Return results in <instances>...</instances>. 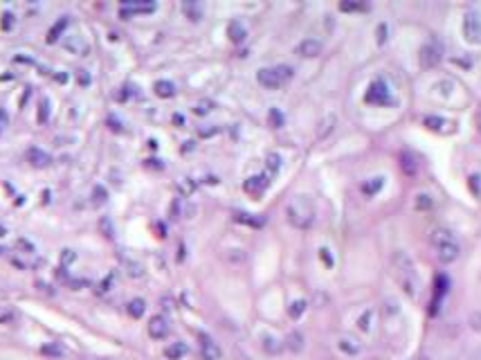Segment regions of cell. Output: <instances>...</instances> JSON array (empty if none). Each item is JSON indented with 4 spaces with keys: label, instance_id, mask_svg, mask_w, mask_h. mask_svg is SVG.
<instances>
[{
    "label": "cell",
    "instance_id": "1",
    "mask_svg": "<svg viewBox=\"0 0 481 360\" xmlns=\"http://www.w3.org/2000/svg\"><path fill=\"white\" fill-rule=\"evenodd\" d=\"M285 216H288L290 225H295V228L299 230L308 228L315 221V203H312V198L306 196V194H297L285 207Z\"/></svg>",
    "mask_w": 481,
    "mask_h": 360
},
{
    "label": "cell",
    "instance_id": "2",
    "mask_svg": "<svg viewBox=\"0 0 481 360\" xmlns=\"http://www.w3.org/2000/svg\"><path fill=\"white\" fill-rule=\"evenodd\" d=\"M394 264H396L398 277H400V284H402V288H405V293H409L412 297H416L418 281H416V272H414L412 261H409L402 252H396V254H394Z\"/></svg>",
    "mask_w": 481,
    "mask_h": 360
},
{
    "label": "cell",
    "instance_id": "3",
    "mask_svg": "<svg viewBox=\"0 0 481 360\" xmlns=\"http://www.w3.org/2000/svg\"><path fill=\"white\" fill-rule=\"evenodd\" d=\"M365 99L369 101V104H378V106H385V104H392V101H394L392 92H389V86H387L382 79L373 81V84L369 86Z\"/></svg>",
    "mask_w": 481,
    "mask_h": 360
},
{
    "label": "cell",
    "instance_id": "4",
    "mask_svg": "<svg viewBox=\"0 0 481 360\" xmlns=\"http://www.w3.org/2000/svg\"><path fill=\"white\" fill-rule=\"evenodd\" d=\"M443 59V45L439 41H429L421 48V65L423 68H436Z\"/></svg>",
    "mask_w": 481,
    "mask_h": 360
},
{
    "label": "cell",
    "instance_id": "5",
    "mask_svg": "<svg viewBox=\"0 0 481 360\" xmlns=\"http://www.w3.org/2000/svg\"><path fill=\"white\" fill-rule=\"evenodd\" d=\"M463 36L468 43H477L481 45V14H468L463 18Z\"/></svg>",
    "mask_w": 481,
    "mask_h": 360
},
{
    "label": "cell",
    "instance_id": "6",
    "mask_svg": "<svg viewBox=\"0 0 481 360\" xmlns=\"http://www.w3.org/2000/svg\"><path fill=\"white\" fill-rule=\"evenodd\" d=\"M268 185H270L268 176L259 174V176H250V178L243 182V189H245V194H250V196H261V194L268 189Z\"/></svg>",
    "mask_w": 481,
    "mask_h": 360
},
{
    "label": "cell",
    "instance_id": "7",
    "mask_svg": "<svg viewBox=\"0 0 481 360\" xmlns=\"http://www.w3.org/2000/svg\"><path fill=\"white\" fill-rule=\"evenodd\" d=\"M459 254H461V248L456 241H448V243L436 245V257H439L441 264H452V261L459 259Z\"/></svg>",
    "mask_w": 481,
    "mask_h": 360
},
{
    "label": "cell",
    "instance_id": "8",
    "mask_svg": "<svg viewBox=\"0 0 481 360\" xmlns=\"http://www.w3.org/2000/svg\"><path fill=\"white\" fill-rule=\"evenodd\" d=\"M148 335L153 340H162L169 335V322L164 315H153L148 320Z\"/></svg>",
    "mask_w": 481,
    "mask_h": 360
},
{
    "label": "cell",
    "instance_id": "9",
    "mask_svg": "<svg viewBox=\"0 0 481 360\" xmlns=\"http://www.w3.org/2000/svg\"><path fill=\"white\" fill-rule=\"evenodd\" d=\"M151 11H155V2H126V5H122V9H119V16L122 18H131L133 14H151Z\"/></svg>",
    "mask_w": 481,
    "mask_h": 360
},
{
    "label": "cell",
    "instance_id": "10",
    "mask_svg": "<svg viewBox=\"0 0 481 360\" xmlns=\"http://www.w3.org/2000/svg\"><path fill=\"white\" fill-rule=\"evenodd\" d=\"M256 79H259V84L268 90H277L281 86V79H279V74H277L275 68H261L259 72H256Z\"/></svg>",
    "mask_w": 481,
    "mask_h": 360
},
{
    "label": "cell",
    "instance_id": "11",
    "mask_svg": "<svg viewBox=\"0 0 481 360\" xmlns=\"http://www.w3.org/2000/svg\"><path fill=\"white\" fill-rule=\"evenodd\" d=\"M338 349L346 356H360L362 354V342L358 338H353V335H340Z\"/></svg>",
    "mask_w": 481,
    "mask_h": 360
},
{
    "label": "cell",
    "instance_id": "12",
    "mask_svg": "<svg viewBox=\"0 0 481 360\" xmlns=\"http://www.w3.org/2000/svg\"><path fill=\"white\" fill-rule=\"evenodd\" d=\"M198 338H200V354H202V358H205V360H218V358H221V347H218L209 335L200 333Z\"/></svg>",
    "mask_w": 481,
    "mask_h": 360
},
{
    "label": "cell",
    "instance_id": "13",
    "mask_svg": "<svg viewBox=\"0 0 481 360\" xmlns=\"http://www.w3.org/2000/svg\"><path fill=\"white\" fill-rule=\"evenodd\" d=\"M297 54H299V57H306V59L317 57V54H322V41H317V38H304V41L297 45Z\"/></svg>",
    "mask_w": 481,
    "mask_h": 360
},
{
    "label": "cell",
    "instance_id": "14",
    "mask_svg": "<svg viewBox=\"0 0 481 360\" xmlns=\"http://www.w3.org/2000/svg\"><path fill=\"white\" fill-rule=\"evenodd\" d=\"M27 162L32 164V167H48L50 162H52V158H50V153H45L43 149H36V147H32L29 151H27Z\"/></svg>",
    "mask_w": 481,
    "mask_h": 360
},
{
    "label": "cell",
    "instance_id": "15",
    "mask_svg": "<svg viewBox=\"0 0 481 360\" xmlns=\"http://www.w3.org/2000/svg\"><path fill=\"white\" fill-rule=\"evenodd\" d=\"M227 36L232 43H243L245 36H248V30H245V25L241 21H232L227 25Z\"/></svg>",
    "mask_w": 481,
    "mask_h": 360
},
{
    "label": "cell",
    "instance_id": "16",
    "mask_svg": "<svg viewBox=\"0 0 481 360\" xmlns=\"http://www.w3.org/2000/svg\"><path fill=\"white\" fill-rule=\"evenodd\" d=\"M187 344L185 342H171L167 349H164V356H167V360H180L182 356H187Z\"/></svg>",
    "mask_w": 481,
    "mask_h": 360
},
{
    "label": "cell",
    "instance_id": "17",
    "mask_svg": "<svg viewBox=\"0 0 481 360\" xmlns=\"http://www.w3.org/2000/svg\"><path fill=\"white\" fill-rule=\"evenodd\" d=\"M429 241H432V245L436 248V245H441V243L454 241V234L450 232V230H445V228H436V230L432 232V237H429Z\"/></svg>",
    "mask_w": 481,
    "mask_h": 360
},
{
    "label": "cell",
    "instance_id": "18",
    "mask_svg": "<svg viewBox=\"0 0 481 360\" xmlns=\"http://www.w3.org/2000/svg\"><path fill=\"white\" fill-rule=\"evenodd\" d=\"M126 311H128V315H131V318L140 320L144 315V311H146V302H144V300H140V297H135V300H131V302L126 304Z\"/></svg>",
    "mask_w": 481,
    "mask_h": 360
},
{
    "label": "cell",
    "instance_id": "19",
    "mask_svg": "<svg viewBox=\"0 0 481 360\" xmlns=\"http://www.w3.org/2000/svg\"><path fill=\"white\" fill-rule=\"evenodd\" d=\"M382 185H385V178H382V176L371 178V180H367L365 185H362V194H365V196H375V194L382 189Z\"/></svg>",
    "mask_w": 481,
    "mask_h": 360
},
{
    "label": "cell",
    "instance_id": "20",
    "mask_svg": "<svg viewBox=\"0 0 481 360\" xmlns=\"http://www.w3.org/2000/svg\"><path fill=\"white\" fill-rule=\"evenodd\" d=\"M153 90H155V95L162 97V99H169V97L175 95V86L171 81H155Z\"/></svg>",
    "mask_w": 481,
    "mask_h": 360
},
{
    "label": "cell",
    "instance_id": "21",
    "mask_svg": "<svg viewBox=\"0 0 481 360\" xmlns=\"http://www.w3.org/2000/svg\"><path fill=\"white\" fill-rule=\"evenodd\" d=\"M65 48H68V50H72V52L85 54V52H88V50H90V45L84 41V36H77V34H74L72 38H68V41H65Z\"/></svg>",
    "mask_w": 481,
    "mask_h": 360
},
{
    "label": "cell",
    "instance_id": "22",
    "mask_svg": "<svg viewBox=\"0 0 481 360\" xmlns=\"http://www.w3.org/2000/svg\"><path fill=\"white\" fill-rule=\"evenodd\" d=\"M234 218H236L238 223H245V225H252V228H261L265 223L263 216H254V214H245V212H236L234 214Z\"/></svg>",
    "mask_w": 481,
    "mask_h": 360
},
{
    "label": "cell",
    "instance_id": "23",
    "mask_svg": "<svg viewBox=\"0 0 481 360\" xmlns=\"http://www.w3.org/2000/svg\"><path fill=\"white\" fill-rule=\"evenodd\" d=\"M335 124H338V117H335V115H326V117H324V120H322V122H319L317 138H319V140H324V138H326V135H328V133L333 131V126H335Z\"/></svg>",
    "mask_w": 481,
    "mask_h": 360
},
{
    "label": "cell",
    "instance_id": "24",
    "mask_svg": "<svg viewBox=\"0 0 481 360\" xmlns=\"http://www.w3.org/2000/svg\"><path fill=\"white\" fill-rule=\"evenodd\" d=\"M65 27H68V16H61L57 21V25H52V30L48 32V43L58 41V36H61V32H63Z\"/></svg>",
    "mask_w": 481,
    "mask_h": 360
},
{
    "label": "cell",
    "instance_id": "25",
    "mask_svg": "<svg viewBox=\"0 0 481 360\" xmlns=\"http://www.w3.org/2000/svg\"><path fill=\"white\" fill-rule=\"evenodd\" d=\"M400 167H402V171H405V174H409V176H414L418 171V162L414 160L412 153H402L400 155Z\"/></svg>",
    "mask_w": 481,
    "mask_h": 360
},
{
    "label": "cell",
    "instance_id": "26",
    "mask_svg": "<svg viewBox=\"0 0 481 360\" xmlns=\"http://www.w3.org/2000/svg\"><path fill=\"white\" fill-rule=\"evenodd\" d=\"M285 342H288V349L290 351H302L304 349V335L299 333V331H292V333L285 338Z\"/></svg>",
    "mask_w": 481,
    "mask_h": 360
},
{
    "label": "cell",
    "instance_id": "27",
    "mask_svg": "<svg viewBox=\"0 0 481 360\" xmlns=\"http://www.w3.org/2000/svg\"><path fill=\"white\" fill-rule=\"evenodd\" d=\"M261 342H263V349L268 351V354H272V356L281 351V342L275 338V335H263V338H261Z\"/></svg>",
    "mask_w": 481,
    "mask_h": 360
},
{
    "label": "cell",
    "instance_id": "28",
    "mask_svg": "<svg viewBox=\"0 0 481 360\" xmlns=\"http://www.w3.org/2000/svg\"><path fill=\"white\" fill-rule=\"evenodd\" d=\"M268 122H270V126L272 128H281L283 126V113L279 111V108H270V113H268Z\"/></svg>",
    "mask_w": 481,
    "mask_h": 360
},
{
    "label": "cell",
    "instance_id": "29",
    "mask_svg": "<svg viewBox=\"0 0 481 360\" xmlns=\"http://www.w3.org/2000/svg\"><path fill=\"white\" fill-rule=\"evenodd\" d=\"M182 9H185V14L191 18V21H200V16H202L200 5H196V2H185Z\"/></svg>",
    "mask_w": 481,
    "mask_h": 360
},
{
    "label": "cell",
    "instance_id": "30",
    "mask_svg": "<svg viewBox=\"0 0 481 360\" xmlns=\"http://www.w3.org/2000/svg\"><path fill=\"white\" fill-rule=\"evenodd\" d=\"M304 311H306V302H304V300H295V302L290 304V308H288V315H290L292 320H297V318H302Z\"/></svg>",
    "mask_w": 481,
    "mask_h": 360
},
{
    "label": "cell",
    "instance_id": "31",
    "mask_svg": "<svg viewBox=\"0 0 481 360\" xmlns=\"http://www.w3.org/2000/svg\"><path fill=\"white\" fill-rule=\"evenodd\" d=\"M106 198H108V191L104 189V187H101V185L92 187V203H95V205H104Z\"/></svg>",
    "mask_w": 481,
    "mask_h": 360
},
{
    "label": "cell",
    "instance_id": "32",
    "mask_svg": "<svg viewBox=\"0 0 481 360\" xmlns=\"http://www.w3.org/2000/svg\"><path fill=\"white\" fill-rule=\"evenodd\" d=\"M340 9L342 11H367L365 2H351V0H342L340 2Z\"/></svg>",
    "mask_w": 481,
    "mask_h": 360
},
{
    "label": "cell",
    "instance_id": "33",
    "mask_svg": "<svg viewBox=\"0 0 481 360\" xmlns=\"http://www.w3.org/2000/svg\"><path fill=\"white\" fill-rule=\"evenodd\" d=\"M48 117H50V99H48V97H43L41 106H38V122L45 124V122H48Z\"/></svg>",
    "mask_w": 481,
    "mask_h": 360
},
{
    "label": "cell",
    "instance_id": "34",
    "mask_svg": "<svg viewBox=\"0 0 481 360\" xmlns=\"http://www.w3.org/2000/svg\"><path fill=\"white\" fill-rule=\"evenodd\" d=\"M423 124H425L427 128H434V131H439V128H443V126H445V120H443V117L427 115V117L423 120Z\"/></svg>",
    "mask_w": 481,
    "mask_h": 360
},
{
    "label": "cell",
    "instance_id": "35",
    "mask_svg": "<svg viewBox=\"0 0 481 360\" xmlns=\"http://www.w3.org/2000/svg\"><path fill=\"white\" fill-rule=\"evenodd\" d=\"M212 108H214V101L212 99H200L196 106H194V113H196V115H207V113L212 111Z\"/></svg>",
    "mask_w": 481,
    "mask_h": 360
},
{
    "label": "cell",
    "instance_id": "36",
    "mask_svg": "<svg viewBox=\"0 0 481 360\" xmlns=\"http://www.w3.org/2000/svg\"><path fill=\"white\" fill-rule=\"evenodd\" d=\"M41 354L52 356V358H58V356H63V349H61L58 344H43V347H41Z\"/></svg>",
    "mask_w": 481,
    "mask_h": 360
},
{
    "label": "cell",
    "instance_id": "37",
    "mask_svg": "<svg viewBox=\"0 0 481 360\" xmlns=\"http://www.w3.org/2000/svg\"><path fill=\"white\" fill-rule=\"evenodd\" d=\"M268 169H270V174H277V171L281 169V155L279 153L268 155Z\"/></svg>",
    "mask_w": 481,
    "mask_h": 360
},
{
    "label": "cell",
    "instance_id": "38",
    "mask_svg": "<svg viewBox=\"0 0 481 360\" xmlns=\"http://www.w3.org/2000/svg\"><path fill=\"white\" fill-rule=\"evenodd\" d=\"M277 74H279V79H281V84L283 81H290L292 79V68L290 65H277Z\"/></svg>",
    "mask_w": 481,
    "mask_h": 360
},
{
    "label": "cell",
    "instance_id": "39",
    "mask_svg": "<svg viewBox=\"0 0 481 360\" xmlns=\"http://www.w3.org/2000/svg\"><path fill=\"white\" fill-rule=\"evenodd\" d=\"M371 320H373V313L371 311H365V315L358 320V327H360V331H369L371 329Z\"/></svg>",
    "mask_w": 481,
    "mask_h": 360
},
{
    "label": "cell",
    "instance_id": "40",
    "mask_svg": "<svg viewBox=\"0 0 481 360\" xmlns=\"http://www.w3.org/2000/svg\"><path fill=\"white\" fill-rule=\"evenodd\" d=\"M416 207H418V210H429V207H432V198H429L427 194H418V196H416Z\"/></svg>",
    "mask_w": 481,
    "mask_h": 360
},
{
    "label": "cell",
    "instance_id": "41",
    "mask_svg": "<svg viewBox=\"0 0 481 360\" xmlns=\"http://www.w3.org/2000/svg\"><path fill=\"white\" fill-rule=\"evenodd\" d=\"M11 25H14V14H11V11H5V14H2V21H0V27H2V30H11Z\"/></svg>",
    "mask_w": 481,
    "mask_h": 360
},
{
    "label": "cell",
    "instance_id": "42",
    "mask_svg": "<svg viewBox=\"0 0 481 360\" xmlns=\"http://www.w3.org/2000/svg\"><path fill=\"white\" fill-rule=\"evenodd\" d=\"M479 180H481L479 174H472L470 176V187H472V191H475L477 196H481V182H479Z\"/></svg>",
    "mask_w": 481,
    "mask_h": 360
},
{
    "label": "cell",
    "instance_id": "43",
    "mask_svg": "<svg viewBox=\"0 0 481 360\" xmlns=\"http://www.w3.org/2000/svg\"><path fill=\"white\" fill-rule=\"evenodd\" d=\"M16 245H18V248H23V250H27V252H34V245L29 243V241H25V239H18Z\"/></svg>",
    "mask_w": 481,
    "mask_h": 360
},
{
    "label": "cell",
    "instance_id": "44",
    "mask_svg": "<svg viewBox=\"0 0 481 360\" xmlns=\"http://www.w3.org/2000/svg\"><path fill=\"white\" fill-rule=\"evenodd\" d=\"M61 259H63V264H70V261L77 259V254L72 252V250H63V254H61Z\"/></svg>",
    "mask_w": 481,
    "mask_h": 360
},
{
    "label": "cell",
    "instance_id": "45",
    "mask_svg": "<svg viewBox=\"0 0 481 360\" xmlns=\"http://www.w3.org/2000/svg\"><path fill=\"white\" fill-rule=\"evenodd\" d=\"M319 257H322V259L326 261V266H328V268L333 266V259H331V254H328V250H326V248H322V250H319Z\"/></svg>",
    "mask_w": 481,
    "mask_h": 360
},
{
    "label": "cell",
    "instance_id": "46",
    "mask_svg": "<svg viewBox=\"0 0 481 360\" xmlns=\"http://www.w3.org/2000/svg\"><path fill=\"white\" fill-rule=\"evenodd\" d=\"M7 122H9V117H7V113L2 111V108H0V131L7 126Z\"/></svg>",
    "mask_w": 481,
    "mask_h": 360
},
{
    "label": "cell",
    "instance_id": "47",
    "mask_svg": "<svg viewBox=\"0 0 481 360\" xmlns=\"http://www.w3.org/2000/svg\"><path fill=\"white\" fill-rule=\"evenodd\" d=\"M108 124H111V128H113V131H122V124H119V122H117V120H115V117H108Z\"/></svg>",
    "mask_w": 481,
    "mask_h": 360
},
{
    "label": "cell",
    "instance_id": "48",
    "mask_svg": "<svg viewBox=\"0 0 481 360\" xmlns=\"http://www.w3.org/2000/svg\"><path fill=\"white\" fill-rule=\"evenodd\" d=\"M214 133H218V126H212V128H202L200 135L202 138H209V135H214Z\"/></svg>",
    "mask_w": 481,
    "mask_h": 360
},
{
    "label": "cell",
    "instance_id": "49",
    "mask_svg": "<svg viewBox=\"0 0 481 360\" xmlns=\"http://www.w3.org/2000/svg\"><path fill=\"white\" fill-rule=\"evenodd\" d=\"M385 32H387V25H380V30H378V43H385Z\"/></svg>",
    "mask_w": 481,
    "mask_h": 360
},
{
    "label": "cell",
    "instance_id": "50",
    "mask_svg": "<svg viewBox=\"0 0 481 360\" xmlns=\"http://www.w3.org/2000/svg\"><path fill=\"white\" fill-rule=\"evenodd\" d=\"M79 81H81V84H90V79H88V74H85V70H79Z\"/></svg>",
    "mask_w": 481,
    "mask_h": 360
},
{
    "label": "cell",
    "instance_id": "51",
    "mask_svg": "<svg viewBox=\"0 0 481 360\" xmlns=\"http://www.w3.org/2000/svg\"><path fill=\"white\" fill-rule=\"evenodd\" d=\"M173 122H175V124H182L185 120H182V115H173Z\"/></svg>",
    "mask_w": 481,
    "mask_h": 360
},
{
    "label": "cell",
    "instance_id": "52",
    "mask_svg": "<svg viewBox=\"0 0 481 360\" xmlns=\"http://www.w3.org/2000/svg\"><path fill=\"white\" fill-rule=\"evenodd\" d=\"M2 234H7V230L2 228V225H0V237H2Z\"/></svg>",
    "mask_w": 481,
    "mask_h": 360
},
{
    "label": "cell",
    "instance_id": "53",
    "mask_svg": "<svg viewBox=\"0 0 481 360\" xmlns=\"http://www.w3.org/2000/svg\"><path fill=\"white\" fill-rule=\"evenodd\" d=\"M2 252H5V248H0V254H2Z\"/></svg>",
    "mask_w": 481,
    "mask_h": 360
}]
</instances>
